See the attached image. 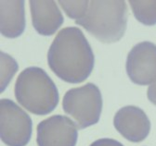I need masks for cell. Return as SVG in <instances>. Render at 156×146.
Instances as JSON below:
<instances>
[{"instance_id":"1","label":"cell","mask_w":156,"mask_h":146,"mask_svg":"<svg viewBox=\"0 0 156 146\" xmlns=\"http://www.w3.org/2000/svg\"><path fill=\"white\" fill-rule=\"evenodd\" d=\"M50 69L69 83L84 81L93 70L94 54L79 28L66 27L58 32L48 53Z\"/></svg>"},{"instance_id":"2","label":"cell","mask_w":156,"mask_h":146,"mask_svg":"<svg viewBox=\"0 0 156 146\" xmlns=\"http://www.w3.org/2000/svg\"><path fill=\"white\" fill-rule=\"evenodd\" d=\"M75 23L102 42L114 43L125 34L127 23V6L124 0L89 1L85 16Z\"/></svg>"},{"instance_id":"3","label":"cell","mask_w":156,"mask_h":146,"mask_svg":"<svg viewBox=\"0 0 156 146\" xmlns=\"http://www.w3.org/2000/svg\"><path fill=\"white\" fill-rule=\"evenodd\" d=\"M14 93L18 102L34 115H48L58 103V93L54 81L38 67H29L21 72Z\"/></svg>"},{"instance_id":"4","label":"cell","mask_w":156,"mask_h":146,"mask_svg":"<svg viewBox=\"0 0 156 146\" xmlns=\"http://www.w3.org/2000/svg\"><path fill=\"white\" fill-rule=\"evenodd\" d=\"M62 107L71 116L78 129H85L99 121L102 110L101 93L97 85L88 82L73 88L63 96Z\"/></svg>"},{"instance_id":"5","label":"cell","mask_w":156,"mask_h":146,"mask_svg":"<svg viewBox=\"0 0 156 146\" xmlns=\"http://www.w3.org/2000/svg\"><path fill=\"white\" fill-rule=\"evenodd\" d=\"M30 116L9 99L0 101V137L8 146H25L32 136Z\"/></svg>"},{"instance_id":"6","label":"cell","mask_w":156,"mask_h":146,"mask_svg":"<svg viewBox=\"0 0 156 146\" xmlns=\"http://www.w3.org/2000/svg\"><path fill=\"white\" fill-rule=\"evenodd\" d=\"M126 68L134 83H153L156 81V45L151 42L136 45L127 55Z\"/></svg>"},{"instance_id":"7","label":"cell","mask_w":156,"mask_h":146,"mask_svg":"<svg viewBox=\"0 0 156 146\" xmlns=\"http://www.w3.org/2000/svg\"><path fill=\"white\" fill-rule=\"evenodd\" d=\"M38 146H75L78 132L76 124L68 117L55 115L37 125Z\"/></svg>"},{"instance_id":"8","label":"cell","mask_w":156,"mask_h":146,"mask_svg":"<svg viewBox=\"0 0 156 146\" xmlns=\"http://www.w3.org/2000/svg\"><path fill=\"white\" fill-rule=\"evenodd\" d=\"M113 125L123 137L132 142L144 141L150 133L151 122L141 108L126 105L116 112Z\"/></svg>"},{"instance_id":"9","label":"cell","mask_w":156,"mask_h":146,"mask_svg":"<svg viewBox=\"0 0 156 146\" xmlns=\"http://www.w3.org/2000/svg\"><path fill=\"white\" fill-rule=\"evenodd\" d=\"M30 8L34 29L42 35H52L63 23V16L55 1L31 0Z\"/></svg>"},{"instance_id":"10","label":"cell","mask_w":156,"mask_h":146,"mask_svg":"<svg viewBox=\"0 0 156 146\" xmlns=\"http://www.w3.org/2000/svg\"><path fill=\"white\" fill-rule=\"evenodd\" d=\"M25 28L24 2L22 0H2L0 2V31L8 38H16Z\"/></svg>"},{"instance_id":"11","label":"cell","mask_w":156,"mask_h":146,"mask_svg":"<svg viewBox=\"0 0 156 146\" xmlns=\"http://www.w3.org/2000/svg\"><path fill=\"white\" fill-rule=\"evenodd\" d=\"M129 4L136 19L140 22L148 26L156 24V1L130 0Z\"/></svg>"},{"instance_id":"12","label":"cell","mask_w":156,"mask_h":146,"mask_svg":"<svg viewBox=\"0 0 156 146\" xmlns=\"http://www.w3.org/2000/svg\"><path fill=\"white\" fill-rule=\"evenodd\" d=\"M18 69L16 61L8 54L1 53V92L7 87Z\"/></svg>"},{"instance_id":"13","label":"cell","mask_w":156,"mask_h":146,"mask_svg":"<svg viewBox=\"0 0 156 146\" xmlns=\"http://www.w3.org/2000/svg\"><path fill=\"white\" fill-rule=\"evenodd\" d=\"M58 3L61 5L66 14L75 21L82 19L89 6V1H62V0H60Z\"/></svg>"},{"instance_id":"14","label":"cell","mask_w":156,"mask_h":146,"mask_svg":"<svg viewBox=\"0 0 156 146\" xmlns=\"http://www.w3.org/2000/svg\"><path fill=\"white\" fill-rule=\"evenodd\" d=\"M89 146H124L121 142L117 141L113 139H100L95 141L93 143H91Z\"/></svg>"},{"instance_id":"15","label":"cell","mask_w":156,"mask_h":146,"mask_svg":"<svg viewBox=\"0 0 156 146\" xmlns=\"http://www.w3.org/2000/svg\"><path fill=\"white\" fill-rule=\"evenodd\" d=\"M147 95H148V99L153 105H156V81L149 86Z\"/></svg>"}]
</instances>
